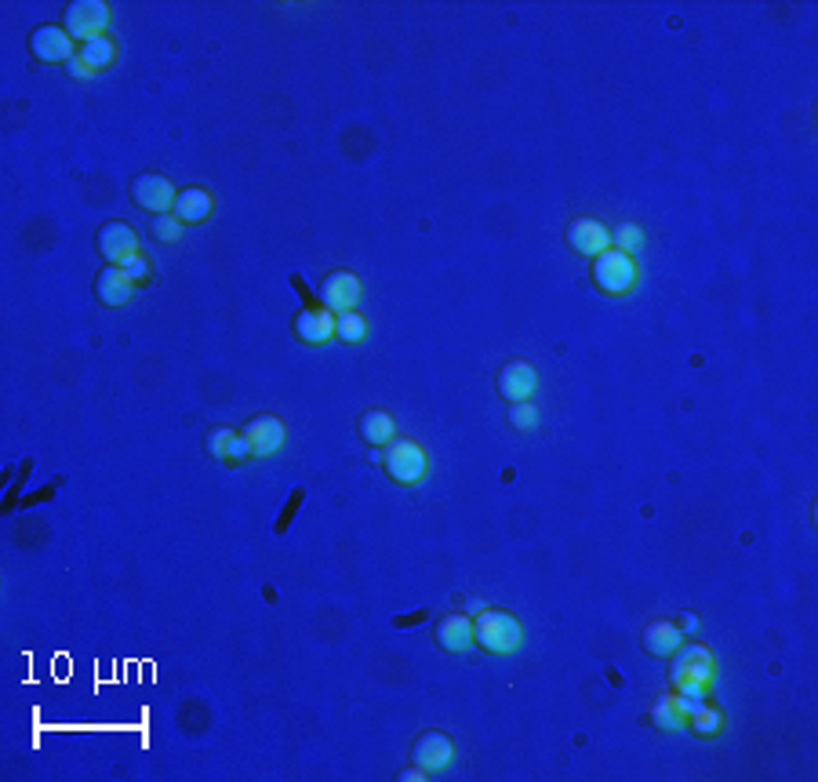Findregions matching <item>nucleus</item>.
I'll return each mask as SVG.
<instances>
[{"label":"nucleus","mask_w":818,"mask_h":782,"mask_svg":"<svg viewBox=\"0 0 818 782\" xmlns=\"http://www.w3.org/2000/svg\"><path fill=\"white\" fill-rule=\"evenodd\" d=\"M473 641L491 655H513L524 644V626L517 615L502 612V608H484L473 615Z\"/></svg>","instance_id":"nucleus-1"},{"label":"nucleus","mask_w":818,"mask_h":782,"mask_svg":"<svg viewBox=\"0 0 818 782\" xmlns=\"http://www.w3.org/2000/svg\"><path fill=\"white\" fill-rule=\"evenodd\" d=\"M382 462H386V473L400 488H415V484L426 481V470H429V459H426V448L411 437H393L386 448H382Z\"/></svg>","instance_id":"nucleus-2"},{"label":"nucleus","mask_w":818,"mask_h":782,"mask_svg":"<svg viewBox=\"0 0 818 782\" xmlns=\"http://www.w3.org/2000/svg\"><path fill=\"white\" fill-rule=\"evenodd\" d=\"M637 277H640L637 259L619 248L600 251L597 259H593V284L604 295H629V291L637 288Z\"/></svg>","instance_id":"nucleus-3"},{"label":"nucleus","mask_w":818,"mask_h":782,"mask_svg":"<svg viewBox=\"0 0 818 782\" xmlns=\"http://www.w3.org/2000/svg\"><path fill=\"white\" fill-rule=\"evenodd\" d=\"M669 659H673L669 662V684H680V681L713 684L717 681V659H713V652H709L706 644H680Z\"/></svg>","instance_id":"nucleus-4"},{"label":"nucleus","mask_w":818,"mask_h":782,"mask_svg":"<svg viewBox=\"0 0 818 782\" xmlns=\"http://www.w3.org/2000/svg\"><path fill=\"white\" fill-rule=\"evenodd\" d=\"M106 26H110V4H102V0H73L66 8V30L77 44L102 37Z\"/></svg>","instance_id":"nucleus-5"},{"label":"nucleus","mask_w":818,"mask_h":782,"mask_svg":"<svg viewBox=\"0 0 818 782\" xmlns=\"http://www.w3.org/2000/svg\"><path fill=\"white\" fill-rule=\"evenodd\" d=\"M175 197H179L175 182L157 175V171L139 175V179L131 182V201L139 204L142 211H153V215H168V211L175 208Z\"/></svg>","instance_id":"nucleus-6"},{"label":"nucleus","mask_w":818,"mask_h":782,"mask_svg":"<svg viewBox=\"0 0 818 782\" xmlns=\"http://www.w3.org/2000/svg\"><path fill=\"white\" fill-rule=\"evenodd\" d=\"M30 51L40 62H62L66 66L77 55V41L70 37L66 26H37L30 33Z\"/></svg>","instance_id":"nucleus-7"},{"label":"nucleus","mask_w":818,"mask_h":782,"mask_svg":"<svg viewBox=\"0 0 818 782\" xmlns=\"http://www.w3.org/2000/svg\"><path fill=\"white\" fill-rule=\"evenodd\" d=\"M360 277L353 270H335L320 281V299L328 306L331 313H346V310H357L360 302Z\"/></svg>","instance_id":"nucleus-8"},{"label":"nucleus","mask_w":818,"mask_h":782,"mask_svg":"<svg viewBox=\"0 0 818 782\" xmlns=\"http://www.w3.org/2000/svg\"><path fill=\"white\" fill-rule=\"evenodd\" d=\"M99 251L110 266H124L128 259L142 255L139 251V233L131 230L128 222H106L99 230Z\"/></svg>","instance_id":"nucleus-9"},{"label":"nucleus","mask_w":818,"mask_h":782,"mask_svg":"<svg viewBox=\"0 0 818 782\" xmlns=\"http://www.w3.org/2000/svg\"><path fill=\"white\" fill-rule=\"evenodd\" d=\"M568 248L582 259H597L600 251L611 248V230L600 219H575L568 226Z\"/></svg>","instance_id":"nucleus-10"},{"label":"nucleus","mask_w":818,"mask_h":782,"mask_svg":"<svg viewBox=\"0 0 818 782\" xmlns=\"http://www.w3.org/2000/svg\"><path fill=\"white\" fill-rule=\"evenodd\" d=\"M539 390V371L531 361H509L506 368L499 371V393L509 404L531 401Z\"/></svg>","instance_id":"nucleus-11"},{"label":"nucleus","mask_w":818,"mask_h":782,"mask_svg":"<svg viewBox=\"0 0 818 782\" xmlns=\"http://www.w3.org/2000/svg\"><path fill=\"white\" fill-rule=\"evenodd\" d=\"M244 437H248L251 452H255V459H266V455H277L280 448H284V422L277 419V415H255L251 422H244Z\"/></svg>","instance_id":"nucleus-12"},{"label":"nucleus","mask_w":818,"mask_h":782,"mask_svg":"<svg viewBox=\"0 0 818 782\" xmlns=\"http://www.w3.org/2000/svg\"><path fill=\"white\" fill-rule=\"evenodd\" d=\"M411 761L419 764V768H426L429 775L444 772V768H451V761H455V742H451V735H444V732L419 735L415 750H411Z\"/></svg>","instance_id":"nucleus-13"},{"label":"nucleus","mask_w":818,"mask_h":782,"mask_svg":"<svg viewBox=\"0 0 818 782\" xmlns=\"http://www.w3.org/2000/svg\"><path fill=\"white\" fill-rule=\"evenodd\" d=\"M295 339L306 346H324L335 339V313L328 306H310L295 317Z\"/></svg>","instance_id":"nucleus-14"},{"label":"nucleus","mask_w":818,"mask_h":782,"mask_svg":"<svg viewBox=\"0 0 818 782\" xmlns=\"http://www.w3.org/2000/svg\"><path fill=\"white\" fill-rule=\"evenodd\" d=\"M211 211H215V197H211L204 186H186V190H179V197H175L171 215H175L182 226H200V222L211 219Z\"/></svg>","instance_id":"nucleus-15"},{"label":"nucleus","mask_w":818,"mask_h":782,"mask_svg":"<svg viewBox=\"0 0 818 782\" xmlns=\"http://www.w3.org/2000/svg\"><path fill=\"white\" fill-rule=\"evenodd\" d=\"M437 644L444 652H455V655L469 652V648L477 644L473 641V619H469L466 612L444 615V619L437 622Z\"/></svg>","instance_id":"nucleus-16"},{"label":"nucleus","mask_w":818,"mask_h":782,"mask_svg":"<svg viewBox=\"0 0 818 782\" xmlns=\"http://www.w3.org/2000/svg\"><path fill=\"white\" fill-rule=\"evenodd\" d=\"M640 641H644V652H648V655L669 659V655L684 644V630H680L677 622L659 619V622H648V626H644V637H640Z\"/></svg>","instance_id":"nucleus-17"},{"label":"nucleus","mask_w":818,"mask_h":782,"mask_svg":"<svg viewBox=\"0 0 818 782\" xmlns=\"http://www.w3.org/2000/svg\"><path fill=\"white\" fill-rule=\"evenodd\" d=\"M131 291H135V281H131L120 266H106V270L99 273V281H95V295H99V302L110 306V310L124 306V302L131 299Z\"/></svg>","instance_id":"nucleus-18"},{"label":"nucleus","mask_w":818,"mask_h":782,"mask_svg":"<svg viewBox=\"0 0 818 782\" xmlns=\"http://www.w3.org/2000/svg\"><path fill=\"white\" fill-rule=\"evenodd\" d=\"M360 437L371 444V448H386V444L397 437V419L382 408H371V412L360 415Z\"/></svg>","instance_id":"nucleus-19"},{"label":"nucleus","mask_w":818,"mask_h":782,"mask_svg":"<svg viewBox=\"0 0 818 782\" xmlns=\"http://www.w3.org/2000/svg\"><path fill=\"white\" fill-rule=\"evenodd\" d=\"M77 55L88 62L91 70L99 73V70H106V66H113V59H117V44L102 33V37H91V41L77 44Z\"/></svg>","instance_id":"nucleus-20"},{"label":"nucleus","mask_w":818,"mask_h":782,"mask_svg":"<svg viewBox=\"0 0 818 782\" xmlns=\"http://www.w3.org/2000/svg\"><path fill=\"white\" fill-rule=\"evenodd\" d=\"M335 339L346 342V346H360L368 339V321L360 310H346V313H335Z\"/></svg>","instance_id":"nucleus-21"},{"label":"nucleus","mask_w":818,"mask_h":782,"mask_svg":"<svg viewBox=\"0 0 818 782\" xmlns=\"http://www.w3.org/2000/svg\"><path fill=\"white\" fill-rule=\"evenodd\" d=\"M688 724H691V732H695V735H720V732H724V710L702 702L699 710L688 717Z\"/></svg>","instance_id":"nucleus-22"},{"label":"nucleus","mask_w":818,"mask_h":782,"mask_svg":"<svg viewBox=\"0 0 818 782\" xmlns=\"http://www.w3.org/2000/svg\"><path fill=\"white\" fill-rule=\"evenodd\" d=\"M611 248L626 251V255H637V251H644V230H640L637 222H619V226L611 230Z\"/></svg>","instance_id":"nucleus-23"},{"label":"nucleus","mask_w":818,"mask_h":782,"mask_svg":"<svg viewBox=\"0 0 818 782\" xmlns=\"http://www.w3.org/2000/svg\"><path fill=\"white\" fill-rule=\"evenodd\" d=\"M651 724L662 728V732H677V728H684V717H680L677 706H673V695H662V699L651 706Z\"/></svg>","instance_id":"nucleus-24"},{"label":"nucleus","mask_w":818,"mask_h":782,"mask_svg":"<svg viewBox=\"0 0 818 782\" xmlns=\"http://www.w3.org/2000/svg\"><path fill=\"white\" fill-rule=\"evenodd\" d=\"M509 422H513V430H535L539 426V408L531 401L509 404Z\"/></svg>","instance_id":"nucleus-25"},{"label":"nucleus","mask_w":818,"mask_h":782,"mask_svg":"<svg viewBox=\"0 0 818 782\" xmlns=\"http://www.w3.org/2000/svg\"><path fill=\"white\" fill-rule=\"evenodd\" d=\"M153 237H157V241H179L182 237V222L175 219V215H157V219H153Z\"/></svg>","instance_id":"nucleus-26"},{"label":"nucleus","mask_w":818,"mask_h":782,"mask_svg":"<svg viewBox=\"0 0 818 782\" xmlns=\"http://www.w3.org/2000/svg\"><path fill=\"white\" fill-rule=\"evenodd\" d=\"M248 459H255V452H251L248 437H244V433H233L230 448H226V462H230V466H244Z\"/></svg>","instance_id":"nucleus-27"},{"label":"nucleus","mask_w":818,"mask_h":782,"mask_svg":"<svg viewBox=\"0 0 818 782\" xmlns=\"http://www.w3.org/2000/svg\"><path fill=\"white\" fill-rule=\"evenodd\" d=\"M233 433H237V430H230V426H219V430H211L208 433V455H215V459L226 462V448H230Z\"/></svg>","instance_id":"nucleus-28"},{"label":"nucleus","mask_w":818,"mask_h":782,"mask_svg":"<svg viewBox=\"0 0 818 782\" xmlns=\"http://www.w3.org/2000/svg\"><path fill=\"white\" fill-rule=\"evenodd\" d=\"M120 270H124V273L131 277V281L139 284V281H146V277H150V262L142 259V255H135V259H128L124 266H120Z\"/></svg>","instance_id":"nucleus-29"},{"label":"nucleus","mask_w":818,"mask_h":782,"mask_svg":"<svg viewBox=\"0 0 818 782\" xmlns=\"http://www.w3.org/2000/svg\"><path fill=\"white\" fill-rule=\"evenodd\" d=\"M673 692L688 695V699H709V684H702V681H680V684H673Z\"/></svg>","instance_id":"nucleus-30"},{"label":"nucleus","mask_w":818,"mask_h":782,"mask_svg":"<svg viewBox=\"0 0 818 782\" xmlns=\"http://www.w3.org/2000/svg\"><path fill=\"white\" fill-rule=\"evenodd\" d=\"M302 495H306V492H302V488H295V492L288 495V506H284V517H280V521H277V535H284V532H288V521H291V513L299 510Z\"/></svg>","instance_id":"nucleus-31"},{"label":"nucleus","mask_w":818,"mask_h":782,"mask_svg":"<svg viewBox=\"0 0 818 782\" xmlns=\"http://www.w3.org/2000/svg\"><path fill=\"white\" fill-rule=\"evenodd\" d=\"M66 73H70V77H77V81H91V77H95V70H91V66L80 59V55H73V59L66 62Z\"/></svg>","instance_id":"nucleus-32"},{"label":"nucleus","mask_w":818,"mask_h":782,"mask_svg":"<svg viewBox=\"0 0 818 782\" xmlns=\"http://www.w3.org/2000/svg\"><path fill=\"white\" fill-rule=\"evenodd\" d=\"M426 779H429V772L426 768H419V764L408 768V772H400V782H426Z\"/></svg>","instance_id":"nucleus-33"},{"label":"nucleus","mask_w":818,"mask_h":782,"mask_svg":"<svg viewBox=\"0 0 818 782\" xmlns=\"http://www.w3.org/2000/svg\"><path fill=\"white\" fill-rule=\"evenodd\" d=\"M484 612V604L477 601V597H469V608H466V615H480Z\"/></svg>","instance_id":"nucleus-34"}]
</instances>
